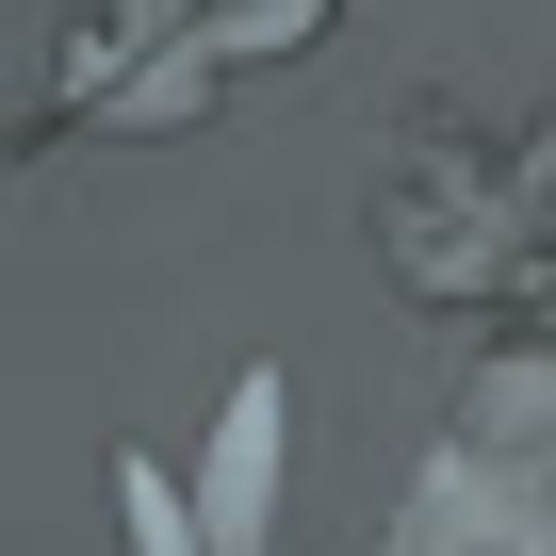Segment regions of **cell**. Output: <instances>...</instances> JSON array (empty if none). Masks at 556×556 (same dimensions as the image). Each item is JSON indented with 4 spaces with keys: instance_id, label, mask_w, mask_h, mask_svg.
Wrapping results in <instances>:
<instances>
[{
    "instance_id": "obj_1",
    "label": "cell",
    "mask_w": 556,
    "mask_h": 556,
    "mask_svg": "<svg viewBox=\"0 0 556 556\" xmlns=\"http://www.w3.org/2000/svg\"><path fill=\"white\" fill-rule=\"evenodd\" d=\"M197 523H213V556H262V523H278V377H262V361H245V377H229V409H213Z\"/></svg>"
},
{
    "instance_id": "obj_2",
    "label": "cell",
    "mask_w": 556,
    "mask_h": 556,
    "mask_svg": "<svg viewBox=\"0 0 556 556\" xmlns=\"http://www.w3.org/2000/svg\"><path fill=\"white\" fill-rule=\"evenodd\" d=\"M115 523H131V556H213V523L164 458H115Z\"/></svg>"
}]
</instances>
